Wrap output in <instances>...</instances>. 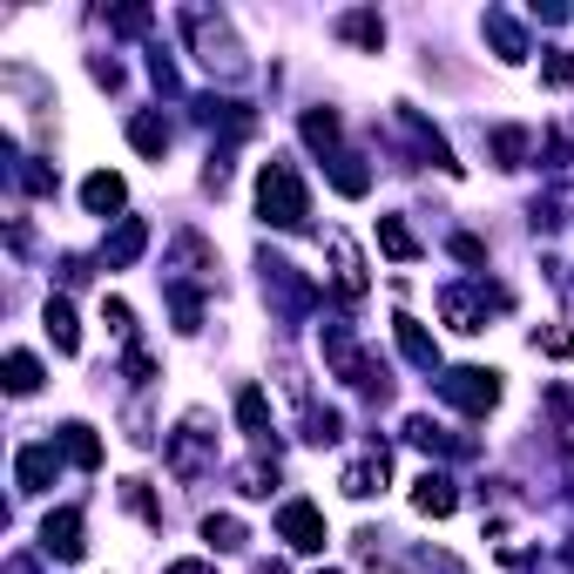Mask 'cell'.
Returning a JSON list of instances; mask_svg holds the SVG:
<instances>
[{"instance_id": "obj_1", "label": "cell", "mask_w": 574, "mask_h": 574, "mask_svg": "<svg viewBox=\"0 0 574 574\" xmlns=\"http://www.w3.org/2000/svg\"><path fill=\"white\" fill-rule=\"evenodd\" d=\"M258 210L278 230H304V216H311V197H304V183H298V170H291L284 155H271L264 170H258Z\"/></svg>"}, {"instance_id": "obj_2", "label": "cell", "mask_w": 574, "mask_h": 574, "mask_svg": "<svg viewBox=\"0 0 574 574\" xmlns=\"http://www.w3.org/2000/svg\"><path fill=\"white\" fill-rule=\"evenodd\" d=\"M183 28H190V41H197V54H203V68H216V74H243V48H236V34L216 21V14H203V8H190L183 14Z\"/></svg>"}, {"instance_id": "obj_3", "label": "cell", "mask_w": 574, "mask_h": 574, "mask_svg": "<svg viewBox=\"0 0 574 574\" xmlns=\"http://www.w3.org/2000/svg\"><path fill=\"white\" fill-rule=\"evenodd\" d=\"M440 392H446V399L460 405L466 420H486V413H494V405H501V372L460 365V372H446V379H440Z\"/></svg>"}, {"instance_id": "obj_4", "label": "cell", "mask_w": 574, "mask_h": 574, "mask_svg": "<svg viewBox=\"0 0 574 574\" xmlns=\"http://www.w3.org/2000/svg\"><path fill=\"white\" fill-rule=\"evenodd\" d=\"M440 311H446V324L453 332H486V311H507V291L501 284H453L446 298H440Z\"/></svg>"}, {"instance_id": "obj_5", "label": "cell", "mask_w": 574, "mask_h": 574, "mask_svg": "<svg viewBox=\"0 0 574 574\" xmlns=\"http://www.w3.org/2000/svg\"><path fill=\"white\" fill-rule=\"evenodd\" d=\"M278 534H284L298 554H318V547H324V514H318L311 501H284V507H278Z\"/></svg>"}, {"instance_id": "obj_6", "label": "cell", "mask_w": 574, "mask_h": 574, "mask_svg": "<svg viewBox=\"0 0 574 574\" xmlns=\"http://www.w3.org/2000/svg\"><path fill=\"white\" fill-rule=\"evenodd\" d=\"M203 446H210V413H190V420H183V433L170 440V473L197 480V473H203Z\"/></svg>"}, {"instance_id": "obj_7", "label": "cell", "mask_w": 574, "mask_h": 574, "mask_svg": "<svg viewBox=\"0 0 574 574\" xmlns=\"http://www.w3.org/2000/svg\"><path fill=\"white\" fill-rule=\"evenodd\" d=\"M81 547H89V541H81V514H74V507H54V514L41 521V554H48V561H74Z\"/></svg>"}, {"instance_id": "obj_8", "label": "cell", "mask_w": 574, "mask_h": 574, "mask_svg": "<svg viewBox=\"0 0 574 574\" xmlns=\"http://www.w3.org/2000/svg\"><path fill=\"white\" fill-rule=\"evenodd\" d=\"M324 243H332V278H339V291H345V298H365V258H359V243H352L345 230H332Z\"/></svg>"}, {"instance_id": "obj_9", "label": "cell", "mask_w": 574, "mask_h": 574, "mask_svg": "<svg viewBox=\"0 0 574 574\" xmlns=\"http://www.w3.org/2000/svg\"><path fill=\"white\" fill-rule=\"evenodd\" d=\"M142 251H149V223H142V216H122V223H115V236L102 243V264H109V271H122V264H135Z\"/></svg>"}, {"instance_id": "obj_10", "label": "cell", "mask_w": 574, "mask_h": 574, "mask_svg": "<svg viewBox=\"0 0 574 574\" xmlns=\"http://www.w3.org/2000/svg\"><path fill=\"white\" fill-rule=\"evenodd\" d=\"M385 473H392V460H385V446H372L365 460H352V466H345V480H339V486H345L352 501H372L379 486H385Z\"/></svg>"}, {"instance_id": "obj_11", "label": "cell", "mask_w": 574, "mask_h": 574, "mask_svg": "<svg viewBox=\"0 0 574 574\" xmlns=\"http://www.w3.org/2000/svg\"><path fill=\"white\" fill-rule=\"evenodd\" d=\"M413 507H420L426 521H446V514L460 507V494H453V480H446V473H420V480H413Z\"/></svg>"}, {"instance_id": "obj_12", "label": "cell", "mask_w": 574, "mask_h": 574, "mask_svg": "<svg viewBox=\"0 0 574 574\" xmlns=\"http://www.w3.org/2000/svg\"><path fill=\"white\" fill-rule=\"evenodd\" d=\"M392 332H399V352L413 359L420 372H433V365H440V345H433V332H426L420 318H405V311H399V318H392Z\"/></svg>"}, {"instance_id": "obj_13", "label": "cell", "mask_w": 574, "mask_h": 574, "mask_svg": "<svg viewBox=\"0 0 574 574\" xmlns=\"http://www.w3.org/2000/svg\"><path fill=\"white\" fill-rule=\"evenodd\" d=\"M54 466H61L54 440H48V446H21V460H14V480H21V494H41V486L54 480Z\"/></svg>"}, {"instance_id": "obj_14", "label": "cell", "mask_w": 574, "mask_h": 574, "mask_svg": "<svg viewBox=\"0 0 574 574\" xmlns=\"http://www.w3.org/2000/svg\"><path fill=\"white\" fill-rule=\"evenodd\" d=\"M480 34H486V41L501 48V61H527V34H521V21H514V14H501V8H486Z\"/></svg>"}, {"instance_id": "obj_15", "label": "cell", "mask_w": 574, "mask_h": 574, "mask_svg": "<svg viewBox=\"0 0 574 574\" xmlns=\"http://www.w3.org/2000/svg\"><path fill=\"white\" fill-rule=\"evenodd\" d=\"M54 446H61V453L74 460V466H102V440H95L89 426H81V420H68V426L54 433Z\"/></svg>"}, {"instance_id": "obj_16", "label": "cell", "mask_w": 574, "mask_h": 574, "mask_svg": "<svg viewBox=\"0 0 574 574\" xmlns=\"http://www.w3.org/2000/svg\"><path fill=\"white\" fill-rule=\"evenodd\" d=\"M41 318H48L54 352H74V345H81V324H74V304H68V298H48V311H41Z\"/></svg>"}, {"instance_id": "obj_17", "label": "cell", "mask_w": 574, "mask_h": 574, "mask_svg": "<svg viewBox=\"0 0 574 574\" xmlns=\"http://www.w3.org/2000/svg\"><path fill=\"white\" fill-rule=\"evenodd\" d=\"M122 197H129V190H122V177H109V170H95L89 183H81V203H89L95 216H109V210H122Z\"/></svg>"}, {"instance_id": "obj_18", "label": "cell", "mask_w": 574, "mask_h": 574, "mask_svg": "<svg viewBox=\"0 0 574 574\" xmlns=\"http://www.w3.org/2000/svg\"><path fill=\"white\" fill-rule=\"evenodd\" d=\"M405 440H413V446H426V453H453V460L466 453V440H453V433H446V426H433L426 413H420V420H405Z\"/></svg>"}, {"instance_id": "obj_19", "label": "cell", "mask_w": 574, "mask_h": 574, "mask_svg": "<svg viewBox=\"0 0 574 574\" xmlns=\"http://www.w3.org/2000/svg\"><path fill=\"white\" fill-rule=\"evenodd\" d=\"M236 420H243V433H251V440H271V405H264L258 385H243V392H236Z\"/></svg>"}, {"instance_id": "obj_20", "label": "cell", "mask_w": 574, "mask_h": 574, "mask_svg": "<svg viewBox=\"0 0 574 574\" xmlns=\"http://www.w3.org/2000/svg\"><path fill=\"white\" fill-rule=\"evenodd\" d=\"M379 251H385V258H399V264H413V258H420V236L405 230L399 216H379Z\"/></svg>"}, {"instance_id": "obj_21", "label": "cell", "mask_w": 574, "mask_h": 574, "mask_svg": "<svg viewBox=\"0 0 574 574\" xmlns=\"http://www.w3.org/2000/svg\"><path fill=\"white\" fill-rule=\"evenodd\" d=\"M304 142H311L318 155L339 162V115H332V109H311V115H304Z\"/></svg>"}, {"instance_id": "obj_22", "label": "cell", "mask_w": 574, "mask_h": 574, "mask_svg": "<svg viewBox=\"0 0 574 574\" xmlns=\"http://www.w3.org/2000/svg\"><path fill=\"white\" fill-rule=\"evenodd\" d=\"M339 34H345V41H359L365 54H379V48H385V21H379V14H339Z\"/></svg>"}, {"instance_id": "obj_23", "label": "cell", "mask_w": 574, "mask_h": 574, "mask_svg": "<svg viewBox=\"0 0 574 574\" xmlns=\"http://www.w3.org/2000/svg\"><path fill=\"white\" fill-rule=\"evenodd\" d=\"M129 142H135L142 155H170V122H162V115H135V122H129Z\"/></svg>"}, {"instance_id": "obj_24", "label": "cell", "mask_w": 574, "mask_h": 574, "mask_svg": "<svg viewBox=\"0 0 574 574\" xmlns=\"http://www.w3.org/2000/svg\"><path fill=\"white\" fill-rule=\"evenodd\" d=\"M203 541H210L216 554H236L251 534H243V521H236V514H210V521H203Z\"/></svg>"}, {"instance_id": "obj_25", "label": "cell", "mask_w": 574, "mask_h": 574, "mask_svg": "<svg viewBox=\"0 0 574 574\" xmlns=\"http://www.w3.org/2000/svg\"><path fill=\"white\" fill-rule=\"evenodd\" d=\"M8 392H14V399L41 392V359H34V352H8Z\"/></svg>"}, {"instance_id": "obj_26", "label": "cell", "mask_w": 574, "mask_h": 574, "mask_svg": "<svg viewBox=\"0 0 574 574\" xmlns=\"http://www.w3.org/2000/svg\"><path fill=\"white\" fill-rule=\"evenodd\" d=\"M332 183H339V197H365V190H372V177L359 170V155H339V162H332Z\"/></svg>"}, {"instance_id": "obj_27", "label": "cell", "mask_w": 574, "mask_h": 574, "mask_svg": "<svg viewBox=\"0 0 574 574\" xmlns=\"http://www.w3.org/2000/svg\"><path fill=\"white\" fill-rule=\"evenodd\" d=\"M102 324H109V332L135 352V318H129V304H122V298H102Z\"/></svg>"}, {"instance_id": "obj_28", "label": "cell", "mask_w": 574, "mask_h": 574, "mask_svg": "<svg viewBox=\"0 0 574 574\" xmlns=\"http://www.w3.org/2000/svg\"><path fill=\"white\" fill-rule=\"evenodd\" d=\"M541 81H547V89H574V54L547 48V54H541Z\"/></svg>"}, {"instance_id": "obj_29", "label": "cell", "mask_w": 574, "mask_h": 574, "mask_svg": "<svg viewBox=\"0 0 574 574\" xmlns=\"http://www.w3.org/2000/svg\"><path fill=\"white\" fill-rule=\"evenodd\" d=\"M494 155H501V170H521L527 135H521V129H494Z\"/></svg>"}, {"instance_id": "obj_30", "label": "cell", "mask_w": 574, "mask_h": 574, "mask_svg": "<svg viewBox=\"0 0 574 574\" xmlns=\"http://www.w3.org/2000/svg\"><path fill=\"white\" fill-rule=\"evenodd\" d=\"M534 352H547V359H574V332H534Z\"/></svg>"}, {"instance_id": "obj_31", "label": "cell", "mask_w": 574, "mask_h": 574, "mask_svg": "<svg viewBox=\"0 0 574 574\" xmlns=\"http://www.w3.org/2000/svg\"><path fill=\"white\" fill-rule=\"evenodd\" d=\"M453 258H460V264H486V251H480V236H453Z\"/></svg>"}, {"instance_id": "obj_32", "label": "cell", "mask_w": 574, "mask_h": 574, "mask_svg": "<svg viewBox=\"0 0 574 574\" xmlns=\"http://www.w3.org/2000/svg\"><path fill=\"white\" fill-rule=\"evenodd\" d=\"M162 574H216V567H210V561H170Z\"/></svg>"}, {"instance_id": "obj_33", "label": "cell", "mask_w": 574, "mask_h": 574, "mask_svg": "<svg viewBox=\"0 0 574 574\" xmlns=\"http://www.w3.org/2000/svg\"><path fill=\"white\" fill-rule=\"evenodd\" d=\"M318 574H339V567H318Z\"/></svg>"}]
</instances>
